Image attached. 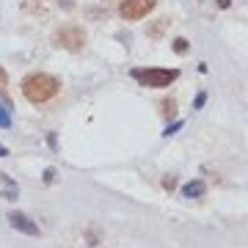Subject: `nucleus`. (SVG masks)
I'll list each match as a JSON object with an SVG mask.
<instances>
[{
	"mask_svg": "<svg viewBox=\"0 0 248 248\" xmlns=\"http://www.w3.org/2000/svg\"><path fill=\"white\" fill-rule=\"evenodd\" d=\"M6 155H9V149H6V146H0V157H6Z\"/></svg>",
	"mask_w": 248,
	"mask_h": 248,
	"instance_id": "18",
	"label": "nucleus"
},
{
	"mask_svg": "<svg viewBox=\"0 0 248 248\" xmlns=\"http://www.w3.org/2000/svg\"><path fill=\"white\" fill-rule=\"evenodd\" d=\"M6 86H9V75L3 72V66H0V94L6 91Z\"/></svg>",
	"mask_w": 248,
	"mask_h": 248,
	"instance_id": "12",
	"label": "nucleus"
},
{
	"mask_svg": "<svg viewBox=\"0 0 248 248\" xmlns=\"http://www.w3.org/2000/svg\"><path fill=\"white\" fill-rule=\"evenodd\" d=\"M58 91H61L58 78L47 75V72H33V75H28V78L22 80V94H25V99L28 102H33V105H45V102H50Z\"/></svg>",
	"mask_w": 248,
	"mask_h": 248,
	"instance_id": "1",
	"label": "nucleus"
},
{
	"mask_svg": "<svg viewBox=\"0 0 248 248\" xmlns=\"http://www.w3.org/2000/svg\"><path fill=\"white\" fill-rule=\"evenodd\" d=\"M207 193V185H204L202 179H193V182H187L185 187H182V196L185 199H199V196Z\"/></svg>",
	"mask_w": 248,
	"mask_h": 248,
	"instance_id": "8",
	"label": "nucleus"
},
{
	"mask_svg": "<svg viewBox=\"0 0 248 248\" xmlns=\"http://www.w3.org/2000/svg\"><path fill=\"white\" fill-rule=\"evenodd\" d=\"M215 3H218L221 9H229V6H232V0H215Z\"/></svg>",
	"mask_w": 248,
	"mask_h": 248,
	"instance_id": "17",
	"label": "nucleus"
},
{
	"mask_svg": "<svg viewBox=\"0 0 248 248\" xmlns=\"http://www.w3.org/2000/svg\"><path fill=\"white\" fill-rule=\"evenodd\" d=\"M160 113L166 116V119H171V116L177 113V102H174V99H163V102H160Z\"/></svg>",
	"mask_w": 248,
	"mask_h": 248,
	"instance_id": "9",
	"label": "nucleus"
},
{
	"mask_svg": "<svg viewBox=\"0 0 248 248\" xmlns=\"http://www.w3.org/2000/svg\"><path fill=\"white\" fill-rule=\"evenodd\" d=\"M45 182H47V185H53V182H55V169H47L45 171Z\"/></svg>",
	"mask_w": 248,
	"mask_h": 248,
	"instance_id": "15",
	"label": "nucleus"
},
{
	"mask_svg": "<svg viewBox=\"0 0 248 248\" xmlns=\"http://www.w3.org/2000/svg\"><path fill=\"white\" fill-rule=\"evenodd\" d=\"M155 3L157 0H122V6H119V14L124 19H143L155 9Z\"/></svg>",
	"mask_w": 248,
	"mask_h": 248,
	"instance_id": "4",
	"label": "nucleus"
},
{
	"mask_svg": "<svg viewBox=\"0 0 248 248\" xmlns=\"http://www.w3.org/2000/svg\"><path fill=\"white\" fill-rule=\"evenodd\" d=\"M133 78L138 80L141 86H149V89H166V86H171V83L179 78V72L149 66V69H133Z\"/></svg>",
	"mask_w": 248,
	"mask_h": 248,
	"instance_id": "2",
	"label": "nucleus"
},
{
	"mask_svg": "<svg viewBox=\"0 0 248 248\" xmlns=\"http://www.w3.org/2000/svg\"><path fill=\"white\" fill-rule=\"evenodd\" d=\"M0 199H6V202H17L19 199L17 182H14L9 174H3V171H0Z\"/></svg>",
	"mask_w": 248,
	"mask_h": 248,
	"instance_id": "6",
	"label": "nucleus"
},
{
	"mask_svg": "<svg viewBox=\"0 0 248 248\" xmlns=\"http://www.w3.org/2000/svg\"><path fill=\"white\" fill-rule=\"evenodd\" d=\"M179 127H182V122H174V124H169V127H166V133H163V135H174V133L179 130Z\"/></svg>",
	"mask_w": 248,
	"mask_h": 248,
	"instance_id": "14",
	"label": "nucleus"
},
{
	"mask_svg": "<svg viewBox=\"0 0 248 248\" xmlns=\"http://www.w3.org/2000/svg\"><path fill=\"white\" fill-rule=\"evenodd\" d=\"M50 6H53V0H22V11L33 14V17L47 14V11H50Z\"/></svg>",
	"mask_w": 248,
	"mask_h": 248,
	"instance_id": "7",
	"label": "nucleus"
},
{
	"mask_svg": "<svg viewBox=\"0 0 248 248\" xmlns=\"http://www.w3.org/2000/svg\"><path fill=\"white\" fill-rule=\"evenodd\" d=\"M174 50H177L179 55L187 53V39H182V36H179V39H174Z\"/></svg>",
	"mask_w": 248,
	"mask_h": 248,
	"instance_id": "11",
	"label": "nucleus"
},
{
	"mask_svg": "<svg viewBox=\"0 0 248 248\" xmlns=\"http://www.w3.org/2000/svg\"><path fill=\"white\" fill-rule=\"evenodd\" d=\"M204 102H207V94H204V91H199V97H196L193 108H196V110H199V108H204Z\"/></svg>",
	"mask_w": 248,
	"mask_h": 248,
	"instance_id": "13",
	"label": "nucleus"
},
{
	"mask_svg": "<svg viewBox=\"0 0 248 248\" xmlns=\"http://www.w3.org/2000/svg\"><path fill=\"white\" fill-rule=\"evenodd\" d=\"M9 223H11V229L22 232V234H31V237L39 234V226H36L25 213H9Z\"/></svg>",
	"mask_w": 248,
	"mask_h": 248,
	"instance_id": "5",
	"label": "nucleus"
},
{
	"mask_svg": "<svg viewBox=\"0 0 248 248\" xmlns=\"http://www.w3.org/2000/svg\"><path fill=\"white\" fill-rule=\"evenodd\" d=\"M53 42L58 47H63V50H69V53H78V50H83V45H86V31L80 25H61L58 31L53 33Z\"/></svg>",
	"mask_w": 248,
	"mask_h": 248,
	"instance_id": "3",
	"label": "nucleus"
},
{
	"mask_svg": "<svg viewBox=\"0 0 248 248\" xmlns=\"http://www.w3.org/2000/svg\"><path fill=\"white\" fill-rule=\"evenodd\" d=\"M11 127V113L6 105H0V130H9Z\"/></svg>",
	"mask_w": 248,
	"mask_h": 248,
	"instance_id": "10",
	"label": "nucleus"
},
{
	"mask_svg": "<svg viewBox=\"0 0 248 248\" xmlns=\"http://www.w3.org/2000/svg\"><path fill=\"white\" fill-rule=\"evenodd\" d=\"M163 185L169 187V190H174V185H177V182H174V177H171V179H163Z\"/></svg>",
	"mask_w": 248,
	"mask_h": 248,
	"instance_id": "16",
	"label": "nucleus"
}]
</instances>
